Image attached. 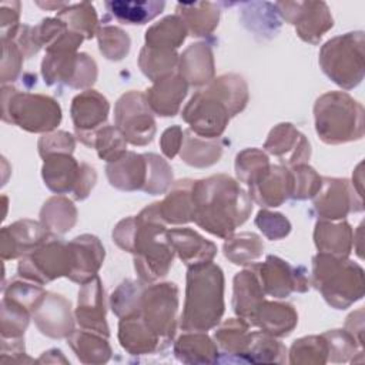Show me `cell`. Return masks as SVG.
<instances>
[{"mask_svg": "<svg viewBox=\"0 0 365 365\" xmlns=\"http://www.w3.org/2000/svg\"><path fill=\"white\" fill-rule=\"evenodd\" d=\"M113 241L134 255L138 279L153 284L164 278L174 259L168 230L160 214V202H153L135 217L121 220L113 230Z\"/></svg>", "mask_w": 365, "mask_h": 365, "instance_id": "6da1fadb", "label": "cell"}, {"mask_svg": "<svg viewBox=\"0 0 365 365\" xmlns=\"http://www.w3.org/2000/svg\"><path fill=\"white\" fill-rule=\"evenodd\" d=\"M191 197L192 221L207 232L224 240L232 235L252 211L250 195L237 180L227 174L195 180Z\"/></svg>", "mask_w": 365, "mask_h": 365, "instance_id": "7a4b0ae2", "label": "cell"}, {"mask_svg": "<svg viewBox=\"0 0 365 365\" xmlns=\"http://www.w3.org/2000/svg\"><path fill=\"white\" fill-rule=\"evenodd\" d=\"M248 103V86L235 73L222 74L198 90L182 110L190 130L204 138H218L230 120Z\"/></svg>", "mask_w": 365, "mask_h": 365, "instance_id": "3957f363", "label": "cell"}, {"mask_svg": "<svg viewBox=\"0 0 365 365\" xmlns=\"http://www.w3.org/2000/svg\"><path fill=\"white\" fill-rule=\"evenodd\" d=\"M224 308L222 269L212 261L188 267L181 329L205 332L220 324Z\"/></svg>", "mask_w": 365, "mask_h": 365, "instance_id": "277c9868", "label": "cell"}, {"mask_svg": "<svg viewBox=\"0 0 365 365\" xmlns=\"http://www.w3.org/2000/svg\"><path fill=\"white\" fill-rule=\"evenodd\" d=\"M309 281L335 309H346L364 297V269L348 258L318 252Z\"/></svg>", "mask_w": 365, "mask_h": 365, "instance_id": "5b68a950", "label": "cell"}, {"mask_svg": "<svg viewBox=\"0 0 365 365\" xmlns=\"http://www.w3.org/2000/svg\"><path fill=\"white\" fill-rule=\"evenodd\" d=\"M315 131L325 144L336 145L364 137V107L345 91H328L314 104Z\"/></svg>", "mask_w": 365, "mask_h": 365, "instance_id": "8992f818", "label": "cell"}, {"mask_svg": "<svg viewBox=\"0 0 365 365\" xmlns=\"http://www.w3.org/2000/svg\"><path fill=\"white\" fill-rule=\"evenodd\" d=\"M1 118L29 133H51L61 121V107L50 96L1 86Z\"/></svg>", "mask_w": 365, "mask_h": 365, "instance_id": "52a82bcc", "label": "cell"}, {"mask_svg": "<svg viewBox=\"0 0 365 365\" xmlns=\"http://www.w3.org/2000/svg\"><path fill=\"white\" fill-rule=\"evenodd\" d=\"M364 31H349L329 38L319 50L324 74L344 90L356 87L364 78Z\"/></svg>", "mask_w": 365, "mask_h": 365, "instance_id": "ba28073f", "label": "cell"}, {"mask_svg": "<svg viewBox=\"0 0 365 365\" xmlns=\"http://www.w3.org/2000/svg\"><path fill=\"white\" fill-rule=\"evenodd\" d=\"M177 311L178 288L174 282L145 284L138 314L145 327L160 341L163 349L173 342L175 335Z\"/></svg>", "mask_w": 365, "mask_h": 365, "instance_id": "9c48e42d", "label": "cell"}, {"mask_svg": "<svg viewBox=\"0 0 365 365\" xmlns=\"http://www.w3.org/2000/svg\"><path fill=\"white\" fill-rule=\"evenodd\" d=\"M43 160L41 177L50 191L58 195L73 194L74 200H84L90 195L97 181L91 165L78 163L71 154H53Z\"/></svg>", "mask_w": 365, "mask_h": 365, "instance_id": "30bf717a", "label": "cell"}, {"mask_svg": "<svg viewBox=\"0 0 365 365\" xmlns=\"http://www.w3.org/2000/svg\"><path fill=\"white\" fill-rule=\"evenodd\" d=\"M73 268V252L68 242L51 237L43 245L21 257L17 265L20 278L44 285L60 277H68Z\"/></svg>", "mask_w": 365, "mask_h": 365, "instance_id": "8fae6325", "label": "cell"}, {"mask_svg": "<svg viewBox=\"0 0 365 365\" xmlns=\"http://www.w3.org/2000/svg\"><path fill=\"white\" fill-rule=\"evenodd\" d=\"M41 76L48 86L66 84L88 90L97 80V64L86 53L50 51L41 61Z\"/></svg>", "mask_w": 365, "mask_h": 365, "instance_id": "7c38bea8", "label": "cell"}, {"mask_svg": "<svg viewBox=\"0 0 365 365\" xmlns=\"http://www.w3.org/2000/svg\"><path fill=\"white\" fill-rule=\"evenodd\" d=\"M114 121L127 143L133 145H147L155 135V120L145 100V94L141 91L131 90L117 100L114 106Z\"/></svg>", "mask_w": 365, "mask_h": 365, "instance_id": "4fadbf2b", "label": "cell"}, {"mask_svg": "<svg viewBox=\"0 0 365 365\" xmlns=\"http://www.w3.org/2000/svg\"><path fill=\"white\" fill-rule=\"evenodd\" d=\"M278 16L295 27L298 37L309 44H318L332 29L334 19L325 1H277Z\"/></svg>", "mask_w": 365, "mask_h": 365, "instance_id": "5bb4252c", "label": "cell"}, {"mask_svg": "<svg viewBox=\"0 0 365 365\" xmlns=\"http://www.w3.org/2000/svg\"><path fill=\"white\" fill-rule=\"evenodd\" d=\"M258 277L262 289L274 298H287L291 292H307L311 281L302 267H294L277 255L250 267Z\"/></svg>", "mask_w": 365, "mask_h": 365, "instance_id": "9a60e30c", "label": "cell"}, {"mask_svg": "<svg viewBox=\"0 0 365 365\" xmlns=\"http://www.w3.org/2000/svg\"><path fill=\"white\" fill-rule=\"evenodd\" d=\"M362 210V195L349 180L322 177V185L314 197V211L319 220L339 221L349 212H359Z\"/></svg>", "mask_w": 365, "mask_h": 365, "instance_id": "2e32d148", "label": "cell"}, {"mask_svg": "<svg viewBox=\"0 0 365 365\" xmlns=\"http://www.w3.org/2000/svg\"><path fill=\"white\" fill-rule=\"evenodd\" d=\"M110 104L108 100L96 90H84L71 100L70 114L74 124L77 138L86 141L101 127L106 125L108 118Z\"/></svg>", "mask_w": 365, "mask_h": 365, "instance_id": "e0dca14e", "label": "cell"}, {"mask_svg": "<svg viewBox=\"0 0 365 365\" xmlns=\"http://www.w3.org/2000/svg\"><path fill=\"white\" fill-rule=\"evenodd\" d=\"M51 235L38 221L19 220L1 228L0 232V255L3 259H14L34 251Z\"/></svg>", "mask_w": 365, "mask_h": 365, "instance_id": "ac0fdd59", "label": "cell"}, {"mask_svg": "<svg viewBox=\"0 0 365 365\" xmlns=\"http://www.w3.org/2000/svg\"><path fill=\"white\" fill-rule=\"evenodd\" d=\"M264 148L288 168L297 164H307L311 157L309 141L291 123L277 124L269 131Z\"/></svg>", "mask_w": 365, "mask_h": 365, "instance_id": "d6986e66", "label": "cell"}, {"mask_svg": "<svg viewBox=\"0 0 365 365\" xmlns=\"http://www.w3.org/2000/svg\"><path fill=\"white\" fill-rule=\"evenodd\" d=\"M31 317L38 331L50 338H67L74 331L70 301L60 294L46 292Z\"/></svg>", "mask_w": 365, "mask_h": 365, "instance_id": "ffe728a7", "label": "cell"}, {"mask_svg": "<svg viewBox=\"0 0 365 365\" xmlns=\"http://www.w3.org/2000/svg\"><path fill=\"white\" fill-rule=\"evenodd\" d=\"M106 311L104 288L97 275L93 279L81 284L74 317L81 329L93 331L108 338L110 331L106 321Z\"/></svg>", "mask_w": 365, "mask_h": 365, "instance_id": "44dd1931", "label": "cell"}, {"mask_svg": "<svg viewBox=\"0 0 365 365\" xmlns=\"http://www.w3.org/2000/svg\"><path fill=\"white\" fill-rule=\"evenodd\" d=\"M250 198L264 208L282 205L292 195V174L288 167L269 165L248 185Z\"/></svg>", "mask_w": 365, "mask_h": 365, "instance_id": "7402d4cb", "label": "cell"}, {"mask_svg": "<svg viewBox=\"0 0 365 365\" xmlns=\"http://www.w3.org/2000/svg\"><path fill=\"white\" fill-rule=\"evenodd\" d=\"M68 245L73 252V268L67 278L81 285L97 277L106 257L101 241L96 235L83 234L73 238Z\"/></svg>", "mask_w": 365, "mask_h": 365, "instance_id": "603a6c76", "label": "cell"}, {"mask_svg": "<svg viewBox=\"0 0 365 365\" xmlns=\"http://www.w3.org/2000/svg\"><path fill=\"white\" fill-rule=\"evenodd\" d=\"M188 87L187 81L178 73H173L154 81L144 94L153 114L174 117L180 111V107L188 93Z\"/></svg>", "mask_w": 365, "mask_h": 365, "instance_id": "cb8c5ba5", "label": "cell"}, {"mask_svg": "<svg viewBox=\"0 0 365 365\" xmlns=\"http://www.w3.org/2000/svg\"><path fill=\"white\" fill-rule=\"evenodd\" d=\"M177 73L191 87H202L211 83L215 74L211 47L207 43L190 44L178 57Z\"/></svg>", "mask_w": 365, "mask_h": 365, "instance_id": "d4e9b609", "label": "cell"}, {"mask_svg": "<svg viewBox=\"0 0 365 365\" xmlns=\"http://www.w3.org/2000/svg\"><path fill=\"white\" fill-rule=\"evenodd\" d=\"M168 240L174 252L187 267L211 262L217 255L215 244L191 228H171Z\"/></svg>", "mask_w": 365, "mask_h": 365, "instance_id": "484cf974", "label": "cell"}, {"mask_svg": "<svg viewBox=\"0 0 365 365\" xmlns=\"http://www.w3.org/2000/svg\"><path fill=\"white\" fill-rule=\"evenodd\" d=\"M106 174L117 190L143 191L147 180V158L144 154L127 151L120 160L107 164Z\"/></svg>", "mask_w": 365, "mask_h": 365, "instance_id": "4316f807", "label": "cell"}, {"mask_svg": "<svg viewBox=\"0 0 365 365\" xmlns=\"http://www.w3.org/2000/svg\"><path fill=\"white\" fill-rule=\"evenodd\" d=\"M298 324V314L291 304L262 299L258 305L251 325L262 329L272 336H285Z\"/></svg>", "mask_w": 365, "mask_h": 365, "instance_id": "83f0119b", "label": "cell"}, {"mask_svg": "<svg viewBox=\"0 0 365 365\" xmlns=\"http://www.w3.org/2000/svg\"><path fill=\"white\" fill-rule=\"evenodd\" d=\"M314 242L318 252L348 258L354 245V231L344 220H318L314 230Z\"/></svg>", "mask_w": 365, "mask_h": 365, "instance_id": "f1b7e54d", "label": "cell"}, {"mask_svg": "<svg viewBox=\"0 0 365 365\" xmlns=\"http://www.w3.org/2000/svg\"><path fill=\"white\" fill-rule=\"evenodd\" d=\"M265 297L262 285L257 274L248 268L238 272L234 277V294H232V308L237 317L245 319L250 325L252 322L254 314Z\"/></svg>", "mask_w": 365, "mask_h": 365, "instance_id": "f546056e", "label": "cell"}, {"mask_svg": "<svg viewBox=\"0 0 365 365\" xmlns=\"http://www.w3.org/2000/svg\"><path fill=\"white\" fill-rule=\"evenodd\" d=\"M175 11L192 37L210 36L217 29L221 14L220 6L212 1L178 3Z\"/></svg>", "mask_w": 365, "mask_h": 365, "instance_id": "4dcf8cb0", "label": "cell"}, {"mask_svg": "<svg viewBox=\"0 0 365 365\" xmlns=\"http://www.w3.org/2000/svg\"><path fill=\"white\" fill-rule=\"evenodd\" d=\"M118 341L127 352L134 355L153 354L155 351L163 349L160 341L145 327L140 314L120 318Z\"/></svg>", "mask_w": 365, "mask_h": 365, "instance_id": "1f68e13d", "label": "cell"}, {"mask_svg": "<svg viewBox=\"0 0 365 365\" xmlns=\"http://www.w3.org/2000/svg\"><path fill=\"white\" fill-rule=\"evenodd\" d=\"M192 182L190 178L175 181L160 201V214L165 224L180 225L192 221Z\"/></svg>", "mask_w": 365, "mask_h": 365, "instance_id": "d6a6232c", "label": "cell"}, {"mask_svg": "<svg viewBox=\"0 0 365 365\" xmlns=\"http://www.w3.org/2000/svg\"><path fill=\"white\" fill-rule=\"evenodd\" d=\"M175 356L185 364H211L218 361L217 344L201 331H187L174 345Z\"/></svg>", "mask_w": 365, "mask_h": 365, "instance_id": "836d02e7", "label": "cell"}, {"mask_svg": "<svg viewBox=\"0 0 365 365\" xmlns=\"http://www.w3.org/2000/svg\"><path fill=\"white\" fill-rule=\"evenodd\" d=\"M107 11L124 24H145L160 16L165 1L160 0H110L104 3Z\"/></svg>", "mask_w": 365, "mask_h": 365, "instance_id": "e575fe53", "label": "cell"}, {"mask_svg": "<svg viewBox=\"0 0 365 365\" xmlns=\"http://www.w3.org/2000/svg\"><path fill=\"white\" fill-rule=\"evenodd\" d=\"M77 221V208L73 201L63 195L50 197L40 210V222L51 237L70 231Z\"/></svg>", "mask_w": 365, "mask_h": 365, "instance_id": "d590c367", "label": "cell"}, {"mask_svg": "<svg viewBox=\"0 0 365 365\" xmlns=\"http://www.w3.org/2000/svg\"><path fill=\"white\" fill-rule=\"evenodd\" d=\"M222 155V145L218 138H204L191 130L184 131V140L180 150L181 160L197 168H205L215 164Z\"/></svg>", "mask_w": 365, "mask_h": 365, "instance_id": "8d00e7d4", "label": "cell"}, {"mask_svg": "<svg viewBox=\"0 0 365 365\" xmlns=\"http://www.w3.org/2000/svg\"><path fill=\"white\" fill-rule=\"evenodd\" d=\"M188 31L177 14L167 16L147 29L145 47L175 51L184 43Z\"/></svg>", "mask_w": 365, "mask_h": 365, "instance_id": "74e56055", "label": "cell"}, {"mask_svg": "<svg viewBox=\"0 0 365 365\" xmlns=\"http://www.w3.org/2000/svg\"><path fill=\"white\" fill-rule=\"evenodd\" d=\"M67 342L76 352L77 358L84 364L107 362L111 356V348L107 342V336L93 331H73L67 336Z\"/></svg>", "mask_w": 365, "mask_h": 365, "instance_id": "f35d334b", "label": "cell"}, {"mask_svg": "<svg viewBox=\"0 0 365 365\" xmlns=\"http://www.w3.org/2000/svg\"><path fill=\"white\" fill-rule=\"evenodd\" d=\"M250 327L251 325L240 317L224 321L214 332L217 346H220L221 351L227 355L230 354L244 356L252 334Z\"/></svg>", "mask_w": 365, "mask_h": 365, "instance_id": "ab89813d", "label": "cell"}, {"mask_svg": "<svg viewBox=\"0 0 365 365\" xmlns=\"http://www.w3.org/2000/svg\"><path fill=\"white\" fill-rule=\"evenodd\" d=\"M242 13H241V21L242 24L257 33V34H269L275 36V33L279 30V16L275 9V4L271 3H241Z\"/></svg>", "mask_w": 365, "mask_h": 365, "instance_id": "60d3db41", "label": "cell"}, {"mask_svg": "<svg viewBox=\"0 0 365 365\" xmlns=\"http://www.w3.org/2000/svg\"><path fill=\"white\" fill-rule=\"evenodd\" d=\"M222 251L232 264L248 265L262 255L264 244L261 237L254 232H240L225 238Z\"/></svg>", "mask_w": 365, "mask_h": 365, "instance_id": "b9f144b4", "label": "cell"}, {"mask_svg": "<svg viewBox=\"0 0 365 365\" xmlns=\"http://www.w3.org/2000/svg\"><path fill=\"white\" fill-rule=\"evenodd\" d=\"M57 17L63 20L70 30L81 34L86 40H90L97 34L98 17L90 1L68 3L57 13Z\"/></svg>", "mask_w": 365, "mask_h": 365, "instance_id": "7bdbcfd3", "label": "cell"}, {"mask_svg": "<svg viewBox=\"0 0 365 365\" xmlns=\"http://www.w3.org/2000/svg\"><path fill=\"white\" fill-rule=\"evenodd\" d=\"M177 51L143 47L138 56V66L143 74L153 83L174 73L178 64Z\"/></svg>", "mask_w": 365, "mask_h": 365, "instance_id": "ee69618b", "label": "cell"}, {"mask_svg": "<svg viewBox=\"0 0 365 365\" xmlns=\"http://www.w3.org/2000/svg\"><path fill=\"white\" fill-rule=\"evenodd\" d=\"M87 147L96 148L98 157L104 161L114 163L127 153V140L115 125L98 128L87 141Z\"/></svg>", "mask_w": 365, "mask_h": 365, "instance_id": "f6af8a7d", "label": "cell"}, {"mask_svg": "<svg viewBox=\"0 0 365 365\" xmlns=\"http://www.w3.org/2000/svg\"><path fill=\"white\" fill-rule=\"evenodd\" d=\"M287 349L275 339V336L262 331L252 332L250 345L244 354L245 361L250 362H284Z\"/></svg>", "mask_w": 365, "mask_h": 365, "instance_id": "bcb514c9", "label": "cell"}, {"mask_svg": "<svg viewBox=\"0 0 365 365\" xmlns=\"http://www.w3.org/2000/svg\"><path fill=\"white\" fill-rule=\"evenodd\" d=\"M145 284L141 281L124 279L111 294L110 307L111 311L118 317H128L140 312L141 294Z\"/></svg>", "mask_w": 365, "mask_h": 365, "instance_id": "7dc6e473", "label": "cell"}, {"mask_svg": "<svg viewBox=\"0 0 365 365\" xmlns=\"http://www.w3.org/2000/svg\"><path fill=\"white\" fill-rule=\"evenodd\" d=\"M97 41L100 53L107 58L113 61L123 60L128 51H130V37L128 34L115 26L111 24H103L97 30Z\"/></svg>", "mask_w": 365, "mask_h": 365, "instance_id": "c3c4849f", "label": "cell"}, {"mask_svg": "<svg viewBox=\"0 0 365 365\" xmlns=\"http://www.w3.org/2000/svg\"><path fill=\"white\" fill-rule=\"evenodd\" d=\"M291 364H325L328 361V344L324 335H311L294 341Z\"/></svg>", "mask_w": 365, "mask_h": 365, "instance_id": "681fc988", "label": "cell"}, {"mask_svg": "<svg viewBox=\"0 0 365 365\" xmlns=\"http://www.w3.org/2000/svg\"><path fill=\"white\" fill-rule=\"evenodd\" d=\"M268 155L258 148H245L235 157V175L240 182L252 184L269 167Z\"/></svg>", "mask_w": 365, "mask_h": 365, "instance_id": "f907efd6", "label": "cell"}, {"mask_svg": "<svg viewBox=\"0 0 365 365\" xmlns=\"http://www.w3.org/2000/svg\"><path fill=\"white\" fill-rule=\"evenodd\" d=\"M31 312L19 302L1 299V338H21L30 322Z\"/></svg>", "mask_w": 365, "mask_h": 365, "instance_id": "816d5d0a", "label": "cell"}, {"mask_svg": "<svg viewBox=\"0 0 365 365\" xmlns=\"http://www.w3.org/2000/svg\"><path fill=\"white\" fill-rule=\"evenodd\" d=\"M144 155L147 158V180L143 191L151 195L164 194L174 184L171 167L158 154L145 153Z\"/></svg>", "mask_w": 365, "mask_h": 365, "instance_id": "f5cc1de1", "label": "cell"}, {"mask_svg": "<svg viewBox=\"0 0 365 365\" xmlns=\"http://www.w3.org/2000/svg\"><path fill=\"white\" fill-rule=\"evenodd\" d=\"M292 174L294 200L314 198L322 185V177L308 164H297L289 168Z\"/></svg>", "mask_w": 365, "mask_h": 365, "instance_id": "db71d44e", "label": "cell"}, {"mask_svg": "<svg viewBox=\"0 0 365 365\" xmlns=\"http://www.w3.org/2000/svg\"><path fill=\"white\" fill-rule=\"evenodd\" d=\"M46 292L47 291H44L41 285L27 279L10 281V284L3 288V297L19 302L24 308H27L31 312V315L37 308V305L44 298Z\"/></svg>", "mask_w": 365, "mask_h": 365, "instance_id": "11a10c76", "label": "cell"}, {"mask_svg": "<svg viewBox=\"0 0 365 365\" xmlns=\"http://www.w3.org/2000/svg\"><path fill=\"white\" fill-rule=\"evenodd\" d=\"M328 344V356L332 362H345L359 346L355 338L345 329H332L322 334ZM361 348V346H359Z\"/></svg>", "mask_w": 365, "mask_h": 365, "instance_id": "9f6ffc18", "label": "cell"}, {"mask_svg": "<svg viewBox=\"0 0 365 365\" xmlns=\"http://www.w3.org/2000/svg\"><path fill=\"white\" fill-rule=\"evenodd\" d=\"M255 225L259 228V231L271 241L281 240L287 237L291 231V222L289 220L279 214L272 212L269 210H259L255 217Z\"/></svg>", "mask_w": 365, "mask_h": 365, "instance_id": "6f0895ef", "label": "cell"}, {"mask_svg": "<svg viewBox=\"0 0 365 365\" xmlns=\"http://www.w3.org/2000/svg\"><path fill=\"white\" fill-rule=\"evenodd\" d=\"M37 147L41 158L53 154H73L76 140L67 131H51L40 137Z\"/></svg>", "mask_w": 365, "mask_h": 365, "instance_id": "680465c9", "label": "cell"}, {"mask_svg": "<svg viewBox=\"0 0 365 365\" xmlns=\"http://www.w3.org/2000/svg\"><path fill=\"white\" fill-rule=\"evenodd\" d=\"M3 46V57H1V84L6 86V83L14 81L23 66V53L19 48V46L11 40V41H1Z\"/></svg>", "mask_w": 365, "mask_h": 365, "instance_id": "91938a15", "label": "cell"}, {"mask_svg": "<svg viewBox=\"0 0 365 365\" xmlns=\"http://www.w3.org/2000/svg\"><path fill=\"white\" fill-rule=\"evenodd\" d=\"M20 1H1L0 4V30L1 41H11L16 38L20 29Z\"/></svg>", "mask_w": 365, "mask_h": 365, "instance_id": "94428289", "label": "cell"}, {"mask_svg": "<svg viewBox=\"0 0 365 365\" xmlns=\"http://www.w3.org/2000/svg\"><path fill=\"white\" fill-rule=\"evenodd\" d=\"M13 41L19 46V48L21 50L24 57H31L36 53H38V50L41 48V43L38 40L36 26L21 24L19 29V33Z\"/></svg>", "mask_w": 365, "mask_h": 365, "instance_id": "6125c7cd", "label": "cell"}, {"mask_svg": "<svg viewBox=\"0 0 365 365\" xmlns=\"http://www.w3.org/2000/svg\"><path fill=\"white\" fill-rule=\"evenodd\" d=\"M182 140H184V131L180 125H171L168 127L160 138V147L163 154L173 160L181 150L182 145Z\"/></svg>", "mask_w": 365, "mask_h": 365, "instance_id": "be15d7a7", "label": "cell"}, {"mask_svg": "<svg viewBox=\"0 0 365 365\" xmlns=\"http://www.w3.org/2000/svg\"><path fill=\"white\" fill-rule=\"evenodd\" d=\"M345 331L349 332L355 341L358 342V345L362 348L364 346V309L359 308L356 311H354L352 314L348 315L346 321H345Z\"/></svg>", "mask_w": 365, "mask_h": 365, "instance_id": "e7e4bbea", "label": "cell"}, {"mask_svg": "<svg viewBox=\"0 0 365 365\" xmlns=\"http://www.w3.org/2000/svg\"><path fill=\"white\" fill-rule=\"evenodd\" d=\"M68 3L67 1H36V4L40 6L41 9H51V10H56L57 13L63 10Z\"/></svg>", "mask_w": 365, "mask_h": 365, "instance_id": "03108f58", "label": "cell"}]
</instances>
